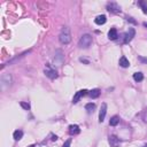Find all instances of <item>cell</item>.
Masks as SVG:
<instances>
[{"instance_id": "cell-20", "label": "cell", "mask_w": 147, "mask_h": 147, "mask_svg": "<svg viewBox=\"0 0 147 147\" xmlns=\"http://www.w3.org/2000/svg\"><path fill=\"white\" fill-rule=\"evenodd\" d=\"M85 109L89 111V113H92V111L96 109V105H94V103H92V102H89V103H86V105H85Z\"/></svg>"}, {"instance_id": "cell-7", "label": "cell", "mask_w": 147, "mask_h": 147, "mask_svg": "<svg viewBox=\"0 0 147 147\" xmlns=\"http://www.w3.org/2000/svg\"><path fill=\"white\" fill-rule=\"evenodd\" d=\"M89 93V91L87 90H80V91H78L77 93L74 96V99H72V103H77L78 102V100H79L82 97H84V96H86V94Z\"/></svg>"}, {"instance_id": "cell-2", "label": "cell", "mask_w": 147, "mask_h": 147, "mask_svg": "<svg viewBox=\"0 0 147 147\" xmlns=\"http://www.w3.org/2000/svg\"><path fill=\"white\" fill-rule=\"evenodd\" d=\"M92 44V36L89 34H85L80 37L79 41H78V46L80 48H89Z\"/></svg>"}, {"instance_id": "cell-27", "label": "cell", "mask_w": 147, "mask_h": 147, "mask_svg": "<svg viewBox=\"0 0 147 147\" xmlns=\"http://www.w3.org/2000/svg\"><path fill=\"white\" fill-rule=\"evenodd\" d=\"M80 61H82V62H85V63H89V61L84 60V59H80Z\"/></svg>"}, {"instance_id": "cell-15", "label": "cell", "mask_w": 147, "mask_h": 147, "mask_svg": "<svg viewBox=\"0 0 147 147\" xmlns=\"http://www.w3.org/2000/svg\"><path fill=\"white\" fill-rule=\"evenodd\" d=\"M29 52H30V51H28V52H24V53H22V54H21V55L16 56V58H14V59H12V60H9V61H8V62H7V63H6V65H7V66H10V65H12V63H14V62H15V61L20 60V59H21V58H24V56H25V55H27V54H28V53H29ZM6 65H5V66H6Z\"/></svg>"}, {"instance_id": "cell-8", "label": "cell", "mask_w": 147, "mask_h": 147, "mask_svg": "<svg viewBox=\"0 0 147 147\" xmlns=\"http://www.w3.org/2000/svg\"><path fill=\"white\" fill-rule=\"evenodd\" d=\"M45 75H46L48 78H51V79H55V78L58 77V72H56V70L52 69V68H47V69H45Z\"/></svg>"}, {"instance_id": "cell-23", "label": "cell", "mask_w": 147, "mask_h": 147, "mask_svg": "<svg viewBox=\"0 0 147 147\" xmlns=\"http://www.w3.org/2000/svg\"><path fill=\"white\" fill-rule=\"evenodd\" d=\"M70 145H71V139H68V140L65 141V144L62 145V147H70Z\"/></svg>"}, {"instance_id": "cell-14", "label": "cell", "mask_w": 147, "mask_h": 147, "mask_svg": "<svg viewBox=\"0 0 147 147\" xmlns=\"http://www.w3.org/2000/svg\"><path fill=\"white\" fill-rule=\"evenodd\" d=\"M106 21H107V18H106L105 15H99V16H97L96 17L94 22H96L98 25H101V24H105Z\"/></svg>"}, {"instance_id": "cell-21", "label": "cell", "mask_w": 147, "mask_h": 147, "mask_svg": "<svg viewBox=\"0 0 147 147\" xmlns=\"http://www.w3.org/2000/svg\"><path fill=\"white\" fill-rule=\"evenodd\" d=\"M138 5L141 7V8H143V12H144V13L147 14V2H146V1H139Z\"/></svg>"}, {"instance_id": "cell-18", "label": "cell", "mask_w": 147, "mask_h": 147, "mask_svg": "<svg viewBox=\"0 0 147 147\" xmlns=\"http://www.w3.org/2000/svg\"><path fill=\"white\" fill-rule=\"evenodd\" d=\"M118 122H120L118 116H113V117L110 118V121H109V125H111V127H116V125L118 124Z\"/></svg>"}, {"instance_id": "cell-16", "label": "cell", "mask_w": 147, "mask_h": 147, "mask_svg": "<svg viewBox=\"0 0 147 147\" xmlns=\"http://www.w3.org/2000/svg\"><path fill=\"white\" fill-rule=\"evenodd\" d=\"M13 137H14V139H15L16 141L21 140V139H22V137H23V131H22V130H16V131H14Z\"/></svg>"}, {"instance_id": "cell-3", "label": "cell", "mask_w": 147, "mask_h": 147, "mask_svg": "<svg viewBox=\"0 0 147 147\" xmlns=\"http://www.w3.org/2000/svg\"><path fill=\"white\" fill-rule=\"evenodd\" d=\"M107 10L110 12V13L117 14V13H120V12H121V7L118 6V4L111 1V2H108V4H107Z\"/></svg>"}, {"instance_id": "cell-29", "label": "cell", "mask_w": 147, "mask_h": 147, "mask_svg": "<svg viewBox=\"0 0 147 147\" xmlns=\"http://www.w3.org/2000/svg\"><path fill=\"white\" fill-rule=\"evenodd\" d=\"M29 147H36V145H31V146H29Z\"/></svg>"}, {"instance_id": "cell-30", "label": "cell", "mask_w": 147, "mask_h": 147, "mask_svg": "<svg viewBox=\"0 0 147 147\" xmlns=\"http://www.w3.org/2000/svg\"><path fill=\"white\" fill-rule=\"evenodd\" d=\"M144 147H147V145H146V146H144Z\"/></svg>"}, {"instance_id": "cell-1", "label": "cell", "mask_w": 147, "mask_h": 147, "mask_svg": "<svg viewBox=\"0 0 147 147\" xmlns=\"http://www.w3.org/2000/svg\"><path fill=\"white\" fill-rule=\"evenodd\" d=\"M59 40H60V43L63 45H68L71 41V35H70L69 28L65 27L61 30V34H60V36H59Z\"/></svg>"}, {"instance_id": "cell-4", "label": "cell", "mask_w": 147, "mask_h": 147, "mask_svg": "<svg viewBox=\"0 0 147 147\" xmlns=\"http://www.w3.org/2000/svg\"><path fill=\"white\" fill-rule=\"evenodd\" d=\"M136 36V31H134L133 28H130L129 31L125 34V37H124V40H123V43L124 44H129L130 41H131L132 39H133V37Z\"/></svg>"}, {"instance_id": "cell-13", "label": "cell", "mask_w": 147, "mask_h": 147, "mask_svg": "<svg viewBox=\"0 0 147 147\" xmlns=\"http://www.w3.org/2000/svg\"><path fill=\"white\" fill-rule=\"evenodd\" d=\"M117 37H118L117 30H116L115 28H111V29L109 30V32H108V38H109L110 40H115Z\"/></svg>"}, {"instance_id": "cell-22", "label": "cell", "mask_w": 147, "mask_h": 147, "mask_svg": "<svg viewBox=\"0 0 147 147\" xmlns=\"http://www.w3.org/2000/svg\"><path fill=\"white\" fill-rule=\"evenodd\" d=\"M20 105H21V107L24 108L25 110H29V109H30V105H29L28 102H24V101H22V102H20Z\"/></svg>"}, {"instance_id": "cell-19", "label": "cell", "mask_w": 147, "mask_h": 147, "mask_svg": "<svg viewBox=\"0 0 147 147\" xmlns=\"http://www.w3.org/2000/svg\"><path fill=\"white\" fill-rule=\"evenodd\" d=\"M133 79L136 82H141L144 79V75L141 72H134L133 74Z\"/></svg>"}, {"instance_id": "cell-28", "label": "cell", "mask_w": 147, "mask_h": 147, "mask_svg": "<svg viewBox=\"0 0 147 147\" xmlns=\"http://www.w3.org/2000/svg\"><path fill=\"white\" fill-rule=\"evenodd\" d=\"M144 27H146V28H147V22H145V23H144Z\"/></svg>"}, {"instance_id": "cell-12", "label": "cell", "mask_w": 147, "mask_h": 147, "mask_svg": "<svg viewBox=\"0 0 147 147\" xmlns=\"http://www.w3.org/2000/svg\"><path fill=\"white\" fill-rule=\"evenodd\" d=\"M118 63H120V66L122 68H128L130 66V62H129V60H128L125 56H121V59H120V61H118Z\"/></svg>"}, {"instance_id": "cell-26", "label": "cell", "mask_w": 147, "mask_h": 147, "mask_svg": "<svg viewBox=\"0 0 147 147\" xmlns=\"http://www.w3.org/2000/svg\"><path fill=\"white\" fill-rule=\"evenodd\" d=\"M56 139H58V137L54 136V134H53V136H52V140H56Z\"/></svg>"}, {"instance_id": "cell-17", "label": "cell", "mask_w": 147, "mask_h": 147, "mask_svg": "<svg viewBox=\"0 0 147 147\" xmlns=\"http://www.w3.org/2000/svg\"><path fill=\"white\" fill-rule=\"evenodd\" d=\"M89 94H90V97H91L92 99H97L99 96H100V90H99V89H94V90H92V91H90Z\"/></svg>"}, {"instance_id": "cell-5", "label": "cell", "mask_w": 147, "mask_h": 147, "mask_svg": "<svg viewBox=\"0 0 147 147\" xmlns=\"http://www.w3.org/2000/svg\"><path fill=\"white\" fill-rule=\"evenodd\" d=\"M106 113H107V103L103 102L101 103V107H100V111H99V122H103L106 117Z\"/></svg>"}, {"instance_id": "cell-24", "label": "cell", "mask_w": 147, "mask_h": 147, "mask_svg": "<svg viewBox=\"0 0 147 147\" xmlns=\"http://www.w3.org/2000/svg\"><path fill=\"white\" fill-rule=\"evenodd\" d=\"M139 61H141L143 63H147V58H144V56H139Z\"/></svg>"}, {"instance_id": "cell-6", "label": "cell", "mask_w": 147, "mask_h": 147, "mask_svg": "<svg viewBox=\"0 0 147 147\" xmlns=\"http://www.w3.org/2000/svg\"><path fill=\"white\" fill-rule=\"evenodd\" d=\"M10 80H12V77L9 74H5V75L1 76V87L5 89L6 86L10 85Z\"/></svg>"}, {"instance_id": "cell-10", "label": "cell", "mask_w": 147, "mask_h": 147, "mask_svg": "<svg viewBox=\"0 0 147 147\" xmlns=\"http://www.w3.org/2000/svg\"><path fill=\"white\" fill-rule=\"evenodd\" d=\"M63 59H65V56H63L62 51H61V49H58V51L55 52V56H54V60H55V62L62 63Z\"/></svg>"}, {"instance_id": "cell-9", "label": "cell", "mask_w": 147, "mask_h": 147, "mask_svg": "<svg viewBox=\"0 0 147 147\" xmlns=\"http://www.w3.org/2000/svg\"><path fill=\"white\" fill-rule=\"evenodd\" d=\"M108 141H109L110 147H118V146H120V144H121L120 139H118L116 136H114V134H113V136H109Z\"/></svg>"}, {"instance_id": "cell-11", "label": "cell", "mask_w": 147, "mask_h": 147, "mask_svg": "<svg viewBox=\"0 0 147 147\" xmlns=\"http://www.w3.org/2000/svg\"><path fill=\"white\" fill-rule=\"evenodd\" d=\"M79 132H80V129H79L78 125L72 124V125H70L69 127V133L71 134V136H76V134H78Z\"/></svg>"}, {"instance_id": "cell-25", "label": "cell", "mask_w": 147, "mask_h": 147, "mask_svg": "<svg viewBox=\"0 0 147 147\" xmlns=\"http://www.w3.org/2000/svg\"><path fill=\"white\" fill-rule=\"evenodd\" d=\"M128 22H131V23H133V24H137V22L132 17H128Z\"/></svg>"}]
</instances>
